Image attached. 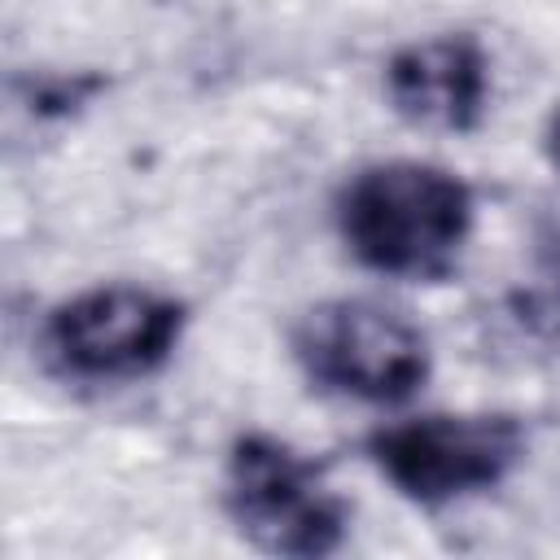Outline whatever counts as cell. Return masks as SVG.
<instances>
[{
    "mask_svg": "<svg viewBox=\"0 0 560 560\" xmlns=\"http://www.w3.org/2000/svg\"><path fill=\"white\" fill-rule=\"evenodd\" d=\"M337 228L363 267L398 280H442L472 232V192L429 162H376L341 188Z\"/></svg>",
    "mask_w": 560,
    "mask_h": 560,
    "instance_id": "obj_1",
    "label": "cell"
},
{
    "mask_svg": "<svg viewBox=\"0 0 560 560\" xmlns=\"http://www.w3.org/2000/svg\"><path fill=\"white\" fill-rule=\"evenodd\" d=\"M293 359L311 385L376 407L411 398L429 376L424 332L407 315L363 298L311 306L293 324Z\"/></svg>",
    "mask_w": 560,
    "mask_h": 560,
    "instance_id": "obj_2",
    "label": "cell"
},
{
    "mask_svg": "<svg viewBox=\"0 0 560 560\" xmlns=\"http://www.w3.org/2000/svg\"><path fill=\"white\" fill-rule=\"evenodd\" d=\"M223 503L254 547L298 560L337 551L350 521V508L324 481V468L267 433L236 438Z\"/></svg>",
    "mask_w": 560,
    "mask_h": 560,
    "instance_id": "obj_3",
    "label": "cell"
},
{
    "mask_svg": "<svg viewBox=\"0 0 560 560\" xmlns=\"http://www.w3.org/2000/svg\"><path fill=\"white\" fill-rule=\"evenodd\" d=\"M184 332V306L140 284H105L61 302L39 332L48 368L66 381H140Z\"/></svg>",
    "mask_w": 560,
    "mask_h": 560,
    "instance_id": "obj_4",
    "label": "cell"
},
{
    "mask_svg": "<svg viewBox=\"0 0 560 560\" xmlns=\"http://www.w3.org/2000/svg\"><path fill=\"white\" fill-rule=\"evenodd\" d=\"M368 455L402 499L438 508L499 486L525 455V429L516 416H420L376 429Z\"/></svg>",
    "mask_w": 560,
    "mask_h": 560,
    "instance_id": "obj_5",
    "label": "cell"
},
{
    "mask_svg": "<svg viewBox=\"0 0 560 560\" xmlns=\"http://www.w3.org/2000/svg\"><path fill=\"white\" fill-rule=\"evenodd\" d=\"M394 109L416 127L472 131L490 96V61L472 35H433L407 44L385 66Z\"/></svg>",
    "mask_w": 560,
    "mask_h": 560,
    "instance_id": "obj_6",
    "label": "cell"
},
{
    "mask_svg": "<svg viewBox=\"0 0 560 560\" xmlns=\"http://www.w3.org/2000/svg\"><path fill=\"white\" fill-rule=\"evenodd\" d=\"M542 276H547V289L525 302V319L560 337V232L542 241Z\"/></svg>",
    "mask_w": 560,
    "mask_h": 560,
    "instance_id": "obj_7",
    "label": "cell"
},
{
    "mask_svg": "<svg viewBox=\"0 0 560 560\" xmlns=\"http://www.w3.org/2000/svg\"><path fill=\"white\" fill-rule=\"evenodd\" d=\"M542 144H547V158H551V166L560 171V105H556V114H551V122H547V136H542Z\"/></svg>",
    "mask_w": 560,
    "mask_h": 560,
    "instance_id": "obj_8",
    "label": "cell"
}]
</instances>
